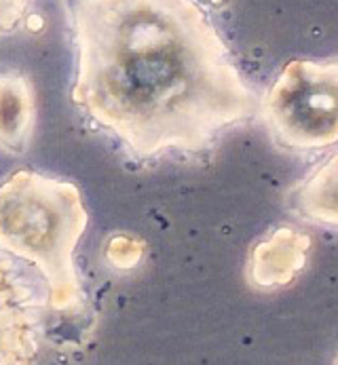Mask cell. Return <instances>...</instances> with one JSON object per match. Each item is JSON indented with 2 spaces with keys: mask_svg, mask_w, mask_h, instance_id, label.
<instances>
[{
  "mask_svg": "<svg viewBox=\"0 0 338 365\" xmlns=\"http://www.w3.org/2000/svg\"><path fill=\"white\" fill-rule=\"evenodd\" d=\"M72 100L135 158L201 153L256 110L225 41L193 0H63Z\"/></svg>",
  "mask_w": 338,
  "mask_h": 365,
  "instance_id": "cell-1",
  "label": "cell"
},
{
  "mask_svg": "<svg viewBox=\"0 0 338 365\" xmlns=\"http://www.w3.org/2000/svg\"><path fill=\"white\" fill-rule=\"evenodd\" d=\"M87 220L83 197L70 182L17 171L0 184V250L43 272L56 311H78L85 302L74 252Z\"/></svg>",
  "mask_w": 338,
  "mask_h": 365,
  "instance_id": "cell-2",
  "label": "cell"
},
{
  "mask_svg": "<svg viewBox=\"0 0 338 365\" xmlns=\"http://www.w3.org/2000/svg\"><path fill=\"white\" fill-rule=\"evenodd\" d=\"M262 114L287 148L319 150L338 142V61H290L269 89Z\"/></svg>",
  "mask_w": 338,
  "mask_h": 365,
  "instance_id": "cell-3",
  "label": "cell"
},
{
  "mask_svg": "<svg viewBox=\"0 0 338 365\" xmlns=\"http://www.w3.org/2000/svg\"><path fill=\"white\" fill-rule=\"evenodd\" d=\"M39 349V309L17 270L0 258V365H32Z\"/></svg>",
  "mask_w": 338,
  "mask_h": 365,
  "instance_id": "cell-4",
  "label": "cell"
},
{
  "mask_svg": "<svg viewBox=\"0 0 338 365\" xmlns=\"http://www.w3.org/2000/svg\"><path fill=\"white\" fill-rule=\"evenodd\" d=\"M36 123L34 91L19 70H0V150L24 155Z\"/></svg>",
  "mask_w": 338,
  "mask_h": 365,
  "instance_id": "cell-5",
  "label": "cell"
},
{
  "mask_svg": "<svg viewBox=\"0 0 338 365\" xmlns=\"http://www.w3.org/2000/svg\"><path fill=\"white\" fill-rule=\"evenodd\" d=\"M302 215L338 226V155L324 163L296 192Z\"/></svg>",
  "mask_w": 338,
  "mask_h": 365,
  "instance_id": "cell-6",
  "label": "cell"
},
{
  "mask_svg": "<svg viewBox=\"0 0 338 365\" xmlns=\"http://www.w3.org/2000/svg\"><path fill=\"white\" fill-rule=\"evenodd\" d=\"M140 254H142V247L129 237H114L108 245V260L123 268L133 266L140 260Z\"/></svg>",
  "mask_w": 338,
  "mask_h": 365,
  "instance_id": "cell-7",
  "label": "cell"
},
{
  "mask_svg": "<svg viewBox=\"0 0 338 365\" xmlns=\"http://www.w3.org/2000/svg\"><path fill=\"white\" fill-rule=\"evenodd\" d=\"M32 0H0V34H6L19 26Z\"/></svg>",
  "mask_w": 338,
  "mask_h": 365,
  "instance_id": "cell-8",
  "label": "cell"
}]
</instances>
